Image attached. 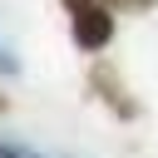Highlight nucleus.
Masks as SVG:
<instances>
[{"mask_svg": "<svg viewBox=\"0 0 158 158\" xmlns=\"http://www.w3.org/2000/svg\"><path fill=\"white\" fill-rule=\"evenodd\" d=\"M118 5H143V0H118Z\"/></svg>", "mask_w": 158, "mask_h": 158, "instance_id": "nucleus-1", "label": "nucleus"}]
</instances>
